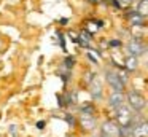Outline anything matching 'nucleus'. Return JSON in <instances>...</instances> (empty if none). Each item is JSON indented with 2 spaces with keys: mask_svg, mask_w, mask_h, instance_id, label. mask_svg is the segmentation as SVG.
Segmentation results:
<instances>
[{
  "mask_svg": "<svg viewBox=\"0 0 148 137\" xmlns=\"http://www.w3.org/2000/svg\"><path fill=\"white\" fill-rule=\"evenodd\" d=\"M115 118H116V123H118L119 127L131 126V123H132V113L126 105H121V107L116 108Z\"/></svg>",
  "mask_w": 148,
  "mask_h": 137,
  "instance_id": "f03ea898",
  "label": "nucleus"
},
{
  "mask_svg": "<svg viewBox=\"0 0 148 137\" xmlns=\"http://www.w3.org/2000/svg\"><path fill=\"white\" fill-rule=\"evenodd\" d=\"M137 65H138V59H137V57H134V56H127V57H126V61H124V67H126L127 70L134 72V70L137 69Z\"/></svg>",
  "mask_w": 148,
  "mask_h": 137,
  "instance_id": "1a4fd4ad",
  "label": "nucleus"
},
{
  "mask_svg": "<svg viewBox=\"0 0 148 137\" xmlns=\"http://www.w3.org/2000/svg\"><path fill=\"white\" fill-rule=\"evenodd\" d=\"M131 136L132 137H148V124L145 120L135 123V126H131Z\"/></svg>",
  "mask_w": 148,
  "mask_h": 137,
  "instance_id": "423d86ee",
  "label": "nucleus"
},
{
  "mask_svg": "<svg viewBox=\"0 0 148 137\" xmlns=\"http://www.w3.org/2000/svg\"><path fill=\"white\" fill-rule=\"evenodd\" d=\"M132 3V0H115V5L119 6V8H126Z\"/></svg>",
  "mask_w": 148,
  "mask_h": 137,
  "instance_id": "4468645a",
  "label": "nucleus"
},
{
  "mask_svg": "<svg viewBox=\"0 0 148 137\" xmlns=\"http://www.w3.org/2000/svg\"><path fill=\"white\" fill-rule=\"evenodd\" d=\"M127 51H129V54H131V56L138 57L140 54L145 53V45L142 43L138 38H132V40L127 43Z\"/></svg>",
  "mask_w": 148,
  "mask_h": 137,
  "instance_id": "39448f33",
  "label": "nucleus"
},
{
  "mask_svg": "<svg viewBox=\"0 0 148 137\" xmlns=\"http://www.w3.org/2000/svg\"><path fill=\"white\" fill-rule=\"evenodd\" d=\"M100 25H102L100 22H94V21H91V22H88V25H86V32H88V30H89V32H96L97 29L100 27Z\"/></svg>",
  "mask_w": 148,
  "mask_h": 137,
  "instance_id": "ddd939ff",
  "label": "nucleus"
},
{
  "mask_svg": "<svg viewBox=\"0 0 148 137\" xmlns=\"http://www.w3.org/2000/svg\"><path fill=\"white\" fill-rule=\"evenodd\" d=\"M126 101H127L129 107L132 108V110L135 112H140L145 108V105H147V101H145V96L142 94L140 91H135V89H132V91L127 92V96H126Z\"/></svg>",
  "mask_w": 148,
  "mask_h": 137,
  "instance_id": "f257e3e1",
  "label": "nucleus"
},
{
  "mask_svg": "<svg viewBox=\"0 0 148 137\" xmlns=\"http://www.w3.org/2000/svg\"><path fill=\"white\" fill-rule=\"evenodd\" d=\"M80 121H81L84 129H94V127H96V120H94V116H91V115H83Z\"/></svg>",
  "mask_w": 148,
  "mask_h": 137,
  "instance_id": "6e6552de",
  "label": "nucleus"
},
{
  "mask_svg": "<svg viewBox=\"0 0 148 137\" xmlns=\"http://www.w3.org/2000/svg\"><path fill=\"white\" fill-rule=\"evenodd\" d=\"M110 45H112V46H119V41L118 40H113V41H110Z\"/></svg>",
  "mask_w": 148,
  "mask_h": 137,
  "instance_id": "dca6fc26",
  "label": "nucleus"
},
{
  "mask_svg": "<svg viewBox=\"0 0 148 137\" xmlns=\"http://www.w3.org/2000/svg\"><path fill=\"white\" fill-rule=\"evenodd\" d=\"M107 81H108L110 88H113V92H123L124 91V81L121 80L119 73L107 72Z\"/></svg>",
  "mask_w": 148,
  "mask_h": 137,
  "instance_id": "7ed1b4c3",
  "label": "nucleus"
},
{
  "mask_svg": "<svg viewBox=\"0 0 148 137\" xmlns=\"http://www.w3.org/2000/svg\"><path fill=\"white\" fill-rule=\"evenodd\" d=\"M143 19H145V18L138 16L135 11L132 13L131 16H129V21H131V24H132V25H143Z\"/></svg>",
  "mask_w": 148,
  "mask_h": 137,
  "instance_id": "f8f14e48",
  "label": "nucleus"
},
{
  "mask_svg": "<svg viewBox=\"0 0 148 137\" xmlns=\"http://www.w3.org/2000/svg\"><path fill=\"white\" fill-rule=\"evenodd\" d=\"M73 64H75V59H73V57H67V61H65V65L70 67V65H73Z\"/></svg>",
  "mask_w": 148,
  "mask_h": 137,
  "instance_id": "2eb2a0df",
  "label": "nucleus"
},
{
  "mask_svg": "<svg viewBox=\"0 0 148 137\" xmlns=\"http://www.w3.org/2000/svg\"><path fill=\"white\" fill-rule=\"evenodd\" d=\"M108 105L113 107L115 110L118 107H121V105H124V94L123 92H112L108 97Z\"/></svg>",
  "mask_w": 148,
  "mask_h": 137,
  "instance_id": "0eeeda50",
  "label": "nucleus"
},
{
  "mask_svg": "<svg viewBox=\"0 0 148 137\" xmlns=\"http://www.w3.org/2000/svg\"><path fill=\"white\" fill-rule=\"evenodd\" d=\"M137 13L138 16H142V18H145V16L148 14V0H140L137 5Z\"/></svg>",
  "mask_w": 148,
  "mask_h": 137,
  "instance_id": "9d476101",
  "label": "nucleus"
},
{
  "mask_svg": "<svg viewBox=\"0 0 148 137\" xmlns=\"http://www.w3.org/2000/svg\"><path fill=\"white\" fill-rule=\"evenodd\" d=\"M91 96H92L94 101L102 97V88H100L99 83H92V85H91Z\"/></svg>",
  "mask_w": 148,
  "mask_h": 137,
  "instance_id": "9b49d317",
  "label": "nucleus"
},
{
  "mask_svg": "<svg viewBox=\"0 0 148 137\" xmlns=\"http://www.w3.org/2000/svg\"><path fill=\"white\" fill-rule=\"evenodd\" d=\"M100 129H102V134L105 137H119V126L115 121H105V123H102Z\"/></svg>",
  "mask_w": 148,
  "mask_h": 137,
  "instance_id": "20e7f679",
  "label": "nucleus"
}]
</instances>
